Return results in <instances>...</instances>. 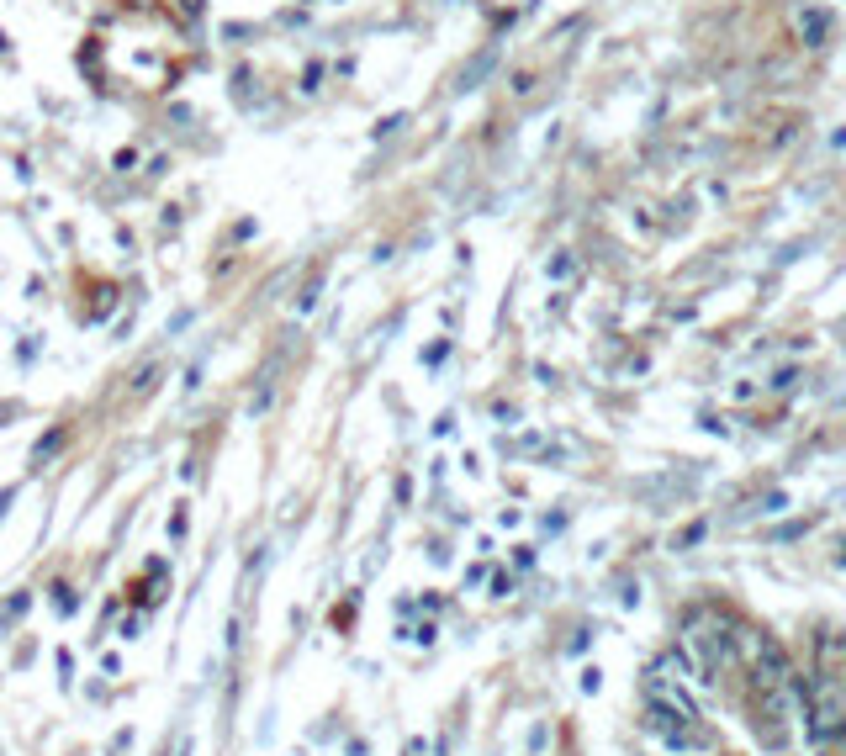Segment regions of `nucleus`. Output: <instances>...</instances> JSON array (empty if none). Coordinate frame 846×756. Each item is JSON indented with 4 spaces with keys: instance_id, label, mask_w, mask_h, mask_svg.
Returning <instances> with one entry per match:
<instances>
[{
    "instance_id": "f257e3e1",
    "label": "nucleus",
    "mask_w": 846,
    "mask_h": 756,
    "mask_svg": "<svg viewBox=\"0 0 846 756\" xmlns=\"http://www.w3.org/2000/svg\"><path fill=\"white\" fill-rule=\"evenodd\" d=\"M646 730H651L667 751H677V756H693V751H709V746H714V735L704 730V719H688V714H677V709H667V704H651V709H646Z\"/></svg>"
},
{
    "instance_id": "f03ea898",
    "label": "nucleus",
    "mask_w": 846,
    "mask_h": 756,
    "mask_svg": "<svg viewBox=\"0 0 846 756\" xmlns=\"http://www.w3.org/2000/svg\"><path fill=\"white\" fill-rule=\"evenodd\" d=\"M730 630H725V619H714V614H698L693 624H688V651H693V661H698V677L693 682H714L720 677V667L730 661Z\"/></svg>"
},
{
    "instance_id": "7ed1b4c3",
    "label": "nucleus",
    "mask_w": 846,
    "mask_h": 756,
    "mask_svg": "<svg viewBox=\"0 0 846 756\" xmlns=\"http://www.w3.org/2000/svg\"><path fill=\"white\" fill-rule=\"evenodd\" d=\"M59 445H64V429H53V434L43 439V445H38V460H48V455H53V450H59Z\"/></svg>"
},
{
    "instance_id": "20e7f679",
    "label": "nucleus",
    "mask_w": 846,
    "mask_h": 756,
    "mask_svg": "<svg viewBox=\"0 0 846 756\" xmlns=\"http://www.w3.org/2000/svg\"><path fill=\"white\" fill-rule=\"evenodd\" d=\"M841 688H846V672H841Z\"/></svg>"
}]
</instances>
